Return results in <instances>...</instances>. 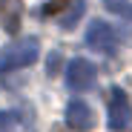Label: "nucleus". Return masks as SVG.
<instances>
[{
    "instance_id": "obj_7",
    "label": "nucleus",
    "mask_w": 132,
    "mask_h": 132,
    "mask_svg": "<svg viewBox=\"0 0 132 132\" xmlns=\"http://www.w3.org/2000/svg\"><path fill=\"white\" fill-rule=\"evenodd\" d=\"M0 132H23V121L17 112H0Z\"/></svg>"
},
{
    "instance_id": "obj_5",
    "label": "nucleus",
    "mask_w": 132,
    "mask_h": 132,
    "mask_svg": "<svg viewBox=\"0 0 132 132\" xmlns=\"http://www.w3.org/2000/svg\"><path fill=\"white\" fill-rule=\"evenodd\" d=\"M66 123H69V129H75V132H89L95 126L92 106L86 101H80V98H72L69 103H66Z\"/></svg>"
},
{
    "instance_id": "obj_1",
    "label": "nucleus",
    "mask_w": 132,
    "mask_h": 132,
    "mask_svg": "<svg viewBox=\"0 0 132 132\" xmlns=\"http://www.w3.org/2000/svg\"><path fill=\"white\" fill-rule=\"evenodd\" d=\"M40 55V40L37 37H17L0 55V72H12V69H23V66L35 63Z\"/></svg>"
},
{
    "instance_id": "obj_2",
    "label": "nucleus",
    "mask_w": 132,
    "mask_h": 132,
    "mask_svg": "<svg viewBox=\"0 0 132 132\" xmlns=\"http://www.w3.org/2000/svg\"><path fill=\"white\" fill-rule=\"evenodd\" d=\"M86 43H89V49H95L101 55H115L118 52V32L106 20H92V26L86 29Z\"/></svg>"
},
{
    "instance_id": "obj_8",
    "label": "nucleus",
    "mask_w": 132,
    "mask_h": 132,
    "mask_svg": "<svg viewBox=\"0 0 132 132\" xmlns=\"http://www.w3.org/2000/svg\"><path fill=\"white\" fill-rule=\"evenodd\" d=\"M103 6L112 12V14H118V17L132 20V6H129V0H103Z\"/></svg>"
},
{
    "instance_id": "obj_6",
    "label": "nucleus",
    "mask_w": 132,
    "mask_h": 132,
    "mask_svg": "<svg viewBox=\"0 0 132 132\" xmlns=\"http://www.w3.org/2000/svg\"><path fill=\"white\" fill-rule=\"evenodd\" d=\"M83 12H86L83 0H69V9L60 14V29H75V23L83 17Z\"/></svg>"
},
{
    "instance_id": "obj_9",
    "label": "nucleus",
    "mask_w": 132,
    "mask_h": 132,
    "mask_svg": "<svg viewBox=\"0 0 132 132\" xmlns=\"http://www.w3.org/2000/svg\"><path fill=\"white\" fill-rule=\"evenodd\" d=\"M57 66H60V55H52V57H49V75L57 72Z\"/></svg>"
},
{
    "instance_id": "obj_4",
    "label": "nucleus",
    "mask_w": 132,
    "mask_h": 132,
    "mask_svg": "<svg viewBox=\"0 0 132 132\" xmlns=\"http://www.w3.org/2000/svg\"><path fill=\"white\" fill-rule=\"evenodd\" d=\"M132 121V103L126 98L123 89H112V98H109V129H126Z\"/></svg>"
},
{
    "instance_id": "obj_3",
    "label": "nucleus",
    "mask_w": 132,
    "mask_h": 132,
    "mask_svg": "<svg viewBox=\"0 0 132 132\" xmlns=\"http://www.w3.org/2000/svg\"><path fill=\"white\" fill-rule=\"evenodd\" d=\"M95 78H98V69L83 57H75L66 66V86L72 92H86L89 86H95Z\"/></svg>"
}]
</instances>
